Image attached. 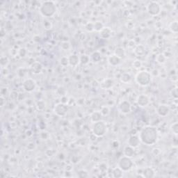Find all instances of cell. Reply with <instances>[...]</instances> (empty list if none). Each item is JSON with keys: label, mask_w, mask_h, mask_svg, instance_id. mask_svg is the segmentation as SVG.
Here are the masks:
<instances>
[{"label": "cell", "mask_w": 178, "mask_h": 178, "mask_svg": "<svg viewBox=\"0 0 178 178\" xmlns=\"http://www.w3.org/2000/svg\"><path fill=\"white\" fill-rule=\"evenodd\" d=\"M115 55L117 56L118 57L122 59V58L124 57L125 55V49L121 47H117V48H116V50H115Z\"/></svg>", "instance_id": "19"}, {"label": "cell", "mask_w": 178, "mask_h": 178, "mask_svg": "<svg viewBox=\"0 0 178 178\" xmlns=\"http://www.w3.org/2000/svg\"><path fill=\"white\" fill-rule=\"evenodd\" d=\"M102 114L101 112H99V111H95L93 112V114H91L90 116V119L91 120L93 121V123H96L98 122V121H100L101 119H102Z\"/></svg>", "instance_id": "18"}, {"label": "cell", "mask_w": 178, "mask_h": 178, "mask_svg": "<svg viewBox=\"0 0 178 178\" xmlns=\"http://www.w3.org/2000/svg\"><path fill=\"white\" fill-rule=\"evenodd\" d=\"M108 61H109V63L111 65V66H116L120 63L121 59L120 58L118 57L117 56L115 55V54H114V55H111L109 56V59H108Z\"/></svg>", "instance_id": "14"}, {"label": "cell", "mask_w": 178, "mask_h": 178, "mask_svg": "<svg viewBox=\"0 0 178 178\" xmlns=\"http://www.w3.org/2000/svg\"><path fill=\"white\" fill-rule=\"evenodd\" d=\"M36 82L31 79L25 80L23 83V88L27 92H32L36 88Z\"/></svg>", "instance_id": "8"}, {"label": "cell", "mask_w": 178, "mask_h": 178, "mask_svg": "<svg viewBox=\"0 0 178 178\" xmlns=\"http://www.w3.org/2000/svg\"><path fill=\"white\" fill-rule=\"evenodd\" d=\"M135 52L138 56H143L145 54V48L143 45H138L135 49Z\"/></svg>", "instance_id": "21"}, {"label": "cell", "mask_w": 178, "mask_h": 178, "mask_svg": "<svg viewBox=\"0 0 178 178\" xmlns=\"http://www.w3.org/2000/svg\"><path fill=\"white\" fill-rule=\"evenodd\" d=\"M101 114H102V116H107L108 114H109V108L107 107H104L102 108V109H101Z\"/></svg>", "instance_id": "29"}, {"label": "cell", "mask_w": 178, "mask_h": 178, "mask_svg": "<svg viewBox=\"0 0 178 178\" xmlns=\"http://www.w3.org/2000/svg\"><path fill=\"white\" fill-rule=\"evenodd\" d=\"M151 74L147 71H141L136 75V83L141 86H146L150 84L151 81Z\"/></svg>", "instance_id": "3"}, {"label": "cell", "mask_w": 178, "mask_h": 178, "mask_svg": "<svg viewBox=\"0 0 178 178\" xmlns=\"http://www.w3.org/2000/svg\"><path fill=\"white\" fill-rule=\"evenodd\" d=\"M147 11L150 15L156 16L160 14L162 11V6L157 1H151L147 6Z\"/></svg>", "instance_id": "6"}, {"label": "cell", "mask_w": 178, "mask_h": 178, "mask_svg": "<svg viewBox=\"0 0 178 178\" xmlns=\"http://www.w3.org/2000/svg\"><path fill=\"white\" fill-rule=\"evenodd\" d=\"M112 174H113V176H114V177H120L123 176V171L121 170L120 168L118 167V168H116L113 170Z\"/></svg>", "instance_id": "20"}, {"label": "cell", "mask_w": 178, "mask_h": 178, "mask_svg": "<svg viewBox=\"0 0 178 178\" xmlns=\"http://www.w3.org/2000/svg\"><path fill=\"white\" fill-rule=\"evenodd\" d=\"M67 111H68V107L63 103L56 104L55 108H54V112L59 116H65Z\"/></svg>", "instance_id": "7"}, {"label": "cell", "mask_w": 178, "mask_h": 178, "mask_svg": "<svg viewBox=\"0 0 178 178\" xmlns=\"http://www.w3.org/2000/svg\"><path fill=\"white\" fill-rule=\"evenodd\" d=\"M170 129L172 131V132L175 134V135L177 134L178 132V126H177V123H175L172 125L170 127Z\"/></svg>", "instance_id": "28"}, {"label": "cell", "mask_w": 178, "mask_h": 178, "mask_svg": "<svg viewBox=\"0 0 178 178\" xmlns=\"http://www.w3.org/2000/svg\"><path fill=\"white\" fill-rule=\"evenodd\" d=\"M166 59V56H164L163 54H158V55H157V58H156V60H157V61L159 63H165Z\"/></svg>", "instance_id": "25"}, {"label": "cell", "mask_w": 178, "mask_h": 178, "mask_svg": "<svg viewBox=\"0 0 178 178\" xmlns=\"http://www.w3.org/2000/svg\"><path fill=\"white\" fill-rule=\"evenodd\" d=\"M134 163L130 157L123 156L119 159L118 162V167L120 168L123 171H128L133 167Z\"/></svg>", "instance_id": "5"}, {"label": "cell", "mask_w": 178, "mask_h": 178, "mask_svg": "<svg viewBox=\"0 0 178 178\" xmlns=\"http://www.w3.org/2000/svg\"><path fill=\"white\" fill-rule=\"evenodd\" d=\"M90 61V59L87 55H82L81 57H80V62H81L82 64H87Z\"/></svg>", "instance_id": "27"}, {"label": "cell", "mask_w": 178, "mask_h": 178, "mask_svg": "<svg viewBox=\"0 0 178 178\" xmlns=\"http://www.w3.org/2000/svg\"><path fill=\"white\" fill-rule=\"evenodd\" d=\"M56 12V7L53 1H44L40 5V13L45 18H51L54 16Z\"/></svg>", "instance_id": "2"}, {"label": "cell", "mask_w": 178, "mask_h": 178, "mask_svg": "<svg viewBox=\"0 0 178 178\" xmlns=\"http://www.w3.org/2000/svg\"><path fill=\"white\" fill-rule=\"evenodd\" d=\"M68 61L69 64L72 66H77L80 62V58L76 54H72L68 57Z\"/></svg>", "instance_id": "13"}, {"label": "cell", "mask_w": 178, "mask_h": 178, "mask_svg": "<svg viewBox=\"0 0 178 178\" xmlns=\"http://www.w3.org/2000/svg\"><path fill=\"white\" fill-rule=\"evenodd\" d=\"M100 32V36L102 37V38L107 39L111 36V30L109 28H107V27H104Z\"/></svg>", "instance_id": "16"}, {"label": "cell", "mask_w": 178, "mask_h": 178, "mask_svg": "<svg viewBox=\"0 0 178 178\" xmlns=\"http://www.w3.org/2000/svg\"><path fill=\"white\" fill-rule=\"evenodd\" d=\"M131 75L128 74V73H125V74H123L122 76H121V81L124 82V83L129 82L130 80H131Z\"/></svg>", "instance_id": "24"}, {"label": "cell", "mask_w": 178, "mask_h": 178, "mask_svg": "<svg viewBox=\"0 0 178 178\" xmlns=\"http://www.w3.org/2000/svg\"><path fill=\"white\" fill-rule=\"evenodd\" d=\"M136 103L139 107H144L148 106L149 103H150V99L147 95L142 94L138 96L137 99H136Z\"/></svg>", "instance_id": "10"}, {"label": "cell", "mask_w": 178, "mask_h": 178, "mask_svg": "<svg viewBox=\"0 0 178 178\" xmlns=\"http://www.w3.org/2000/svg\"><path fill=\"white\" fill-rule=\"evenodd\" d=\"M61 64L63 66H66L67 65L69 64V61H68V58L67 57H62L61 59Z\"/></svg>", "instance_id": "30"}, {"label": "cell", "mask_w": 178, "mask_h": 178, "mask_svg": "<svg viewBox=\"0 0 178 178\" xmlns=\"http://www.w3.org/2000/svg\"><path fill=\"white\" fill-rule=\"evenodd\" d=\"M91 59L93 60V62L97 63L100 61L101 59V54L100 53H99L98 52H93V54H91Z\"/></svg>", "instance_id": "22"}, {"label": "cell", "mask_w": 178, "mask_h": 178, "mask_svg": "<svg viewBox=\"0 0 178 178\" xmlns=\"http://www.w3.org/2000/svg\"><path fill=\"white\" fill-rule=\"evenodd\" d=\"M140 142L141 141H140L138 136L133 135V136H131L129 138L127 143H128V145H129V146L132 147V148H134L138 146Z\"/></svg>", "instance_id": "12"}, {"label": "cell", "mask_w": 178, "mask_h": 178, "mask_svg": "<svg viewBox=\"0 0 178 178\" xmlns=\"http://www.w3.org/2000/svg\"><path fill=\"white\" fill-rule=\"evenodd\" d=\"M134 154H135L134 149V148H132V147L129 146V145H127V146H126L125 148H124L125 156H127V157L131 158V157H134Z\"/></svg>", "instance_id": "17"}, {"label": "cell", "mask_w": 178, "mask_h": 178, "mask_svg": "<svg viewBox=\"0 0 178 178\" xmlns=\"http://www.w3.org/2000/svg\"><path fill=\"white\" fill-rule=\"evenodd\" d=\"M157 114H159V116H162V117H165L170 112V109L166 104H162V105L159 106L157 108Z\"/></svg>", "instance_id": "11"}, {"label": "cell", "mask_w": 178, "mask_h": 178, "mask_svg": "<svg viewBox=\"0 0 178 178\" xmlns=\"http://www.w3.org/2000/svg\"><path fill=\"white\" fill-rule=\"evenodd\" d=\"M131 104L128 101H122L119 104V110L123 114H127L131 111Z\"/></svg>", "instance_id": "9"}, {"label": "cell", "mask_w": 178, "mask_h": 178, "mask_svg": "<svg viewBox=\"0 0 178 178\" xmlns=\"http://www.w3.org/2000/svg\"><path fill=\"white\" fill-rule=\"evenodd\" d=\"M141 65H142L141 62L140 61H138V60L135 61L133 63V66H134V68H140L141 67Z\"/></svg>", "instance_id": "31"}, {"label": "cell", "mask_w": 178, "mask_h": 178, "mask_svg": "<svg viewBox=\"0 0 178 178\" xmlns=\"http://www.w3.org/2000/svg\"><path fill=\"white\" fill-rule=\"evenodd\" d=\"M103 28H104L103 25H102V23H100V22H96V23H95V25H93V29L97 31H100L102 30Z\"/></svg>", "instance_id": "26"}, {"label": "cell", "mask_w": 178, "mask_h": 178, "mask_svg": "<svg viewBox=\"0 0 178 178\" xmlns=\"http://www.w3.org/2000/svg\"><path fill=\"white\" fill-rule=\"evenodd\" d=\"M143 177L150 178V177H153L155 176V172L152 168H145L143 171Z\"/></svg>", "instance_id": "15"}, {"label": "cell", "mask_w": 178, "mask_h": 178, "mask_svg": "<svg viewBox=\"0 0 178 178\" xmlns=\"http://www.w3.org/2000/svg\"><path fill=\"white\" fill-rule=\"evenodd\" d=\"M169 28H170V30L172 32H173V33L176 34L178 30V24L177 22H172V23L170 24V27H169Z\"/></svg>", "instance_id": "23"}, {"label": "cell", "mask_w": 178, "mask_h": 178, "mask_svg": "<svg viewBox=\"0 0 178 178\" xmlns=\"http://www.w3.org/2000/svg\"><path fill=\"white\" fill-rule=\"evenodd\" d=\"M159 134L157 128L153 126H147L140 131L138 138L140 141L147 145H154L158 139Z\"/></svg>", "instance_id": "1"}, {"label": "cell", "mask_w": 178, "mask_h": 178, "mask_svg": "<svg viewBox=\"0 0 178 178\" xmlns=\"http://www.w3.org/2000/svg\"><path fill=\"white\" fill-rule=\"evenodd\" d=\"M107 125L103 121H98V122L94 123L93 126V133L95 136L101 137L103 136L107 132Z\"/></svg>", "instance_id": "4"}]
</instances>
